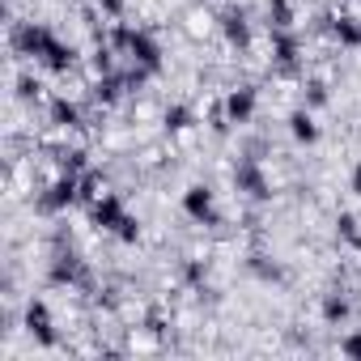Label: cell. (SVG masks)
I'll list each match as a JSON object with an SVG mask.
<instances>
[{
    "mask_svg": "<svg viewBox=\"0 0 361 361\" xmlns=\"http://www.w3.org/2000/svg\"><path fill=\"white\" fill-rule=\"evenodd\" d=\"M111 47H119L132 64H145L153 77L161 73V43H157L149 30H140V26H115Z\"/></svg>",
    "mask_w": 361,
    "mask_h": 361,
    "instance_id": "1",
    "label": "cell"
},
{
    "mask_svg": "<svg viewBox=\"0 0 361 361\" xmlns=\"http://www.w3.org/2000/svg\"><path fill=\"white\" fill-rule=\"evenodd\" d=\"M9 43H13V56H22V60H43L47 47L56 43V35H51L43 22H18L13 35H9Z\"/></svg>",
    "mask_w": 361,
    "mask_h": 361,
    "instance_id": "2",
    "label": "cell"
},
{
    "mask_svg": "<svg viewBox=\"0 0 361 361\" xmlns=\"http://www.w3.org/2000/svg\"><path fill=\"white\" fill-rule=\"evenodd\" d=\"M234 188L247 200H255V204H268L272 200V183H268V174L259 170V157H238V166H234Z\"/></svg>",
    "mask_w": 361,
    "mask_h": 361,
    "instance_id": "3",
    "label": "cell"
},
{
    "mask_svg": "<svg viewBox=\"0 0 361 361\" xmlns=\"http://www.w3.org/2000/svg\"><path fill=\"white\" fill-rule=\"evenodd\" d=\"M77 200H81V174H64V170H60V178L39 196V213L56 217V213H68Z\"/></svg>",
    "mask_w": 361,
    "mask_h": 361,
    "instance_id": "4",
    "label": "cell"
},
{
    "mask_svg": "<svg viewBox=\"0 0 361 361\" xmlns=\"http://www.w3.org/2000/svg\"><path fill=\"white\" fill-rule=\"evenodd\" d=\"M183 213H188L196 226H221L217 200H213V192H209L204 183H196V188H188V192H183Z\"/></svg>",
    "mask_w": 361,
    "mask_h": 361,
    "instance_id": "5",
    "label": "cell"
},
{
    "mask_svg": "<svg viewBox=\"0 0 361 361\" xmlns=\"http://www.w3.org/2000/svg\"><path fill=\"white\" fill-rule=\"evenodd\" d=\"M123 217H128V209H123V200H119L115 192H102V196L90 204V221H94L102 234H119Z\"/></svg>",
    "mask_w": 361,
    "mask_h": 361,
    "instance_id": "6",
    "label": "cell"
},
{
    "mask_svg": "<svg viewBox=\"0 0 361 361\" xmlns=\"http://www.w3.org/2000/svg\"><path fill=\"white\" fill-rule=\"evenodd\" d=\"M47 281L51 285H85V264H81V255L77 251H56V259H51V268H47Z\"/></svg>",
    "mask_w": 361,
    "mask_h": 361,
    "instance_id": "7",
    "label": "cell"
},
{
    "mask_svg": "<svg viewBox=\"0 0 361 361\" xmlns=\"http://www.w3.org/2000/svg\"><path fill=\"white\" fill-rule=\"evenodd\" d=\"M26 331L35 336V344L56 348V327H51V310H47L43 298H30L26 302Z\"/></svg>",
    "mask_w": 361,
    "mask_h": 361,
    "instance_id": "8",
    "label": "cell"
},
{
    "mask_svg": "<svg viewBox=\"0 0 361 361\" xmlns=\"http://www.w3.org/2000/svg\"><path fill=\"white\" fill-rule=\"evenodd\" d=\"M221 35H226V43L234 51H251V22H247L243 9H226L221 13Z\"/></svg>",
    "mask_w": 361,
    "mask_h": 361,
    "instance_id": "9",
    "label": "cell"
},
{
    "mask_svg": "<svg viewBox=\"0 0 361 361\" xmlns=\"http://www.w3.org/2000/svg\"><path fill=\"white\" fill-rule=\"evenodd\" d=\"M226 115H230V123H251V115H255V85H238V90H230L226 94Z\"/></svg>",
    "mask_w": 361,
    "mask_h": 361,
    "instance_id": "10",
    "label": "cell"
},
{
    "mask_svg": "<svg viewBox=\"0 0 361 361\" xmlns=\"http://www.w3.org/2000/svg\"><path fill=\"white\" fill-rule=\"evenodd\" d=\"M298 56H302L298 35H293V30H272V60H276L281 68H293V64H298Z\"/></svg>",
    "mask_w": 361,
    "mask_h": 361,
    "instance_id": "11",
    "label": "cell"
},
{
    "mask_svg": "<svg viewBox=\"0 0 361 361\" xmlns=\"http://www.w3.org/2000/svg\"><path fill=\"white\" fill-rule=\"evenodd\" d=\"M51 123H56V128H64V132H77V128H85V119H81V106H77L73 98H51Z\"/></svg>",
    "mask_w": 361,
    "mask_h": 361,
    "instance_id": "12",
    "label": "cell"
},
{
    "mask_svg": "<svg viewBox=\"0 0 361 361\" xmlns=\"http://www.w3.org/2000/svg\"><path fill=\"white\" fill-rule=\"evenodd\" d=\"M331 39H336L340 47L357 51V47H361V18H353V13H340V18L331 22Z\"/></svg>",
    "mask_w": 361,
    "mask_h": 361,
    "instance_id": "13",
    "label": "cell"
},
{
    "mask_svg": "<svg viewBox=\"0 0 361 361\" xmlns=\"http://www.w3.org/2000/svg\"><path fill=\"white\" fill-rule=\"evenodd\" d=\"M289 132H293L298 145H314V140H319V123H314L310 106H298V111L289 115Z\"/></svg>",
    "mask_w": 361,
    "mask_h": 361,
    "instance_id": "14",
    "label": "cell"
},
{
    "mask_svg": "<svg viewBox=\"0 0 361 361\" xmlns=\"http://www.w3.org/2000/svg\"><path fill=\"white\" fill-rule=\"evenodd\" d=\"M348 314H353V302H348L344 293H327V298H323V323H327V327H344Z\"/></svg>",
    "mask_w": 361,
    "mask_h": 361,
    "instance_id": "15",
    "label": "cell"
},
{
    "mask_svg": "<svg viewBox=\"0 0 361 361\" xmlns=\"http://www.w3.org/2000/svg\"><path fill=\"white\" fill-rule=\"evenodd\" d=\"M43 64L51 68V73H73V64H77V47H68V43H51L47 47V56H43Z\"/></svg>",
    "mask_w": 361,
    "mask_h": 361,
    "instance_id": "16",
    "label": "cell"
},
{
    "mask_svg": "<svg viewBox=\"0 0 361 361\" xmlns=\"http://www.w3.org/2000/svg\"><path fill=\"white\" fill-rule=\"evenodd\" d=\"M247 268H251L259 281H268V285H285V281H289V276H285V268H281V264H268L264 255H251V259H247Z\"/></svg>",
    "mask_w": 361,
    "mask_h": 361,
    "instance_id": "17",
    "label": "cell"
},
{
    "mask_svg": "<svg viewBox=\"0 0 361 361\" xmlns=\"http://www.w3.org/2000/svg\"><path fill=\"white\" fill-rule=\"evenodd\" d=\"M268 30H293V5L289 0H268Z\"/></svg>",
    "mask_w": 361,
    "mask_h": 361,
    "instance_id": "18",
    "label": "cell"
},
{
    "mask_svg": "<svg viewBox=\"0 0 361 361\" xmlns=\"http://www.w3.org/2000/svg\"><path fill=\"white\" fill-rule=\"evenodd\" d=\"M192 123H196V111H192V106H183V102H178V106H170V111H166V132H170V136H178V132H188Z\"/></svg>",
    "mask_w": 361,
    "mask_h": 361,
    "instance_id": "19",
    "label": "cell"
},
{
    "mask_svg": "<svg viewBox=\"0 0 361 361\" xmlns=\"http://www.w3.org/2000/svg\"><path fill=\"white\" fill-rule=\"evenodd\" d=\"M60 170L64 174H85L90 170V153L85 149H64L60 153Z\"/></svg>",
    "mask_w": 361,
    "mask_h": 361,
    "instance_id": "20",
    "label": "cell"
},
{
    "mask_svg": "<svg viewBox=\"0 0 361 361\" xmlns=\"http://www.w3.org/2000/svg\"><path fill=\"white\" fill-rule=\"evenodd\" d=\"M102 188H106V178H102L98 170H85V174H81V200H85V204H94V200L102 196Z\"/></svg>",
    "mask_w": 361,
    "mask_h": 361,
    "instance_id": "21",
    "label": "cell"
},
{
    "mask_svg": "<svg viewBox=\"0 0 361 361\" xmlns=\"http://www.w3.org/2000/svg\"><path fill=\"white\" fill-rule=\"evenodd\" d=\"M183 281L200 293V289H204V281H209V264H204V259H188V264H183Z\"/></svg>",
    "mask_w": 361,
    "mask_h": 361,
    "instance_id": "22",
    "label": "cell"
},
{
    "mask_svg": "<svg viewBox=\"0 0 361 361\" xmlns=\"http://www.w3.org/2000/svg\"><path fill=\"white\" fill-rule=\"evenodd\" d=\"M336 234H340L344 243L361 247V226H357V217H353V213H340V217H336Z\"/></svg>",
    "mask_w": 361,
    "mask_h": 361,
    "instance_id": "23",
    "label": "cell"
},
{
    "mask_svg": "<svg viewBox=\"0 0 361 361\" xmlns=\"http://www.w3.org/2000/svg\"><path fill=\"white\" fill-rule=\"evenodd\" d=\"M18 98H22V102H39V98H43V81L30 77V73H22V77H18Z\"/></svg>",
    "mask_w": 361,
    "mask_h": 361,
    "instance_id": "24",
    "label": "cell"
},
{
    "mask_svg": "<svg viewBox=\"0 0 361 361\" xmlns=\"http://www.w3.org/2000/svg\"><path fill=\"white\" fill-rule=\"evenodd\" d=\"M302 106H310V111L314 106H327V85L323 81H306L302 85Z\"/></svg>",
    "mask_w": 361,
    "mask_h": 361,
    "instance_id": "25",
    "label": "cell"
},
{
    "mask_svg": "<svg viewBox=\"0 0 361 361\" xmlns=\"http://www.w3.org/2000/svg\"><path fill=\"white\" fill-rule=\"evenodd\" d=\"M115 238H119V243H136V238H140V221H136V217H132V213H128V217H123V226H119V234H115Z\"/></svg>",
    "mask_w": 361,
    "mask_h": 361,
    "instance_id": "26",
    "label": "cell"
},
{
    "mask_svg": "<svg viewBox=\"0 0 361 361\" xmlns=\"http://www.w3.org/2000/svg\"><path fill=\"white\" fill-rule=\"evenodd\" d=\"M340 353H344V357H357V361H361V331L344 336V340H340Z\"/></svg>",
    "mask_w": 361,
    "mask_h": 361,
    "instance_id": "27",
    "label": "cell"
},
{
    "mask_svg": "<svg viewBox=\"0 0 361 361\" xmlns=\"http://www.w3.org/2000/svg\"><path fill=\"white\" fill-rule=\"evenodd\" d=\"M98 9H102L106 18H123V0H98Z\"/></svg>",
    "mask_w": 361,
    "mask_h": 361,
    "instance_id": "28",
    "label": "cell"
},
{
    "mask_svg": "<svg viewBox=\"0 0 361 361\" xmlns=\"http://www.w3.org/2000/svg\"><path fill=\"white\" fill-rule=\"evenodd\" d=\"M353 196H357V200H361V161H357V166H353Z\"/></svg>",
    "mask_w": 361,
    "mask_h": 361,
    "instance_id": "29",
    "label": "cell"
}]
</instances>
